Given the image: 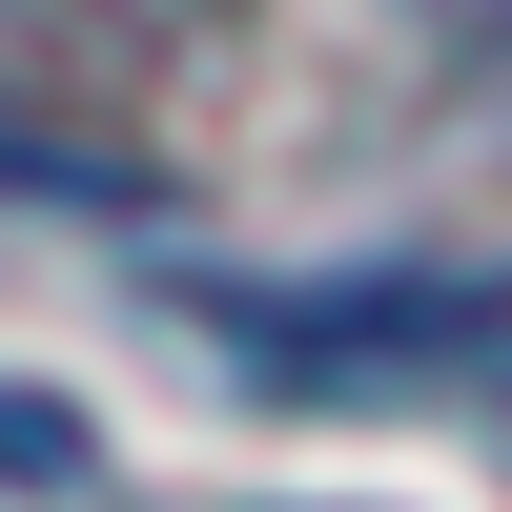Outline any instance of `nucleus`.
<instances>
[{
    "label": "nucleus",
    "instance_id": "f257e3e1",
    "mask_svg": "<svg viewBox=\"0 0 512 512\" xmlns=\"http://www.w3.org/2000/svg\"><path fill=\"white\" fill-rule=\"evenodd\" d=\"M226 0H0V185H144V123L205 103Z\"/></svg>",
    "mask_w": 512,
    "mask_h": 512
},
{
    "label": "nucleus",
    "instance_id": "f03ea898",
    "mask_svg": "<svg viewBox=\"0 0 512 512\" xmlns=\"http://www.w3.org/2000/svg\"><path fill=\"white\" fill-rule=\"evenodd\" d=\"M205 328L287 390H431V369L512 349V267H369V287H287V308H205Z\"/></svg>",
    "mask_w": 512,
    "mask_h": 512
},
{
    "label": "nucleus",
    "instance_id": "7ed1b4c3",
    "mask_svg": "<svg viewBox=\"0 0 512 512\" xmlns=\"http://www.w3.org/2000/svg\"><path fill=\"white\" fill-rule=\"evenodd\" d=\"M0 492H82V410L0 369Z\"/></svg>",
    "mask_w": 512,
    "mask_h": 512
},
{
    "label": "nucleus",
    "instance_id": "20e7f679",
    "mask_svg": "<svg viewBox=\"0 0 512 512\" xmlns=\"http://www.w3.org/2000/svg\"><path fill=\"white\" fill-rule=\"evenodd\" d=\"M451 21H512V0H451Z\"/></svg>",
    "mask_w": 512,
    "mask_h": 512
}]
</instances>
